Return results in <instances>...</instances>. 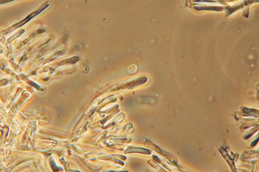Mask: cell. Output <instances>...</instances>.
Masks as SVG:
<instances>
[{"label":"cell","mask_w":259,"mask_h":172,"mask_svg":"<svg viewBox=\"0 0 259 172\" xmlns=\"http://www.w3.org/2000/svg\"><path fill=\"white\" fill-rule=\"evenodd\" d=\"M197 10H211L217 11H221L223 10L224 8L221 7H215V6H199L195 7Z\"/></svg>","instance_id":"6da1fadb"},{"label":"cell","mask_w":259,"mask_h":172,"mask_svg":"<svg viewBox=\"0 0 259 172\" xmlns=\"http://www.w3.org/2000/svg\"><path fill=\"white\" fill-rule=\"evenodd\" d=\"M145 145L146 146H147L148 147L150 148L154 149V150H155L158 153L161 154V155L164 156H167V155H165V154H164L158 147H157V146L154 145V144H153L152 142H150V141L149 140L146 141V142L145 143Z\"/></svg>","instance_id":"7a4b0ae2"},{"label":"cell","mask_w":259,"mask_h":172,"mask_svg":"<svg viewBox=\"0 0 259 172\" xmlns=\"http://www.w3.org/2000/svg\"><path fill=\"white\" fill-rule=\"evenodd\" d=\"M126 152H139L140 153L146 154H150V151L148 149H143L141 148H128L126 151Z\"/></svg>","instance_id":"3957f363"},{"label":"cell","mask_w":259,"mask_h":172,"mask_svg":"<svg viewBox=\"0 0 259 172\" xmlns=\"http://www.w3.org/2000/svg\"><path fill=\"white\" fill-rule=\"evenodd\" d=\"M242 7V5H241L240 6H238L237 7H236L233 8H231L229 7H228L226 8V12H227V14L228 15H229L231 14H232V13L234 12V11H236L238 9H240Z\"/></svg>","instance_id":"277c9868"},{"label":"cell","mask_w":259,"mask_h":172,"mask_svg":"<svg viewBox=\"0 0 259 172\" xmlns=\"http://www.w3.org/2000/svg\"><path fill=\"white\" fill-rule=\"evenodd\" d=\"M11 1H3V3H1V4H4V3L5 4V3L11 2Z\"/></svg>","instance_id":"5b68a950"}]
</instances>
